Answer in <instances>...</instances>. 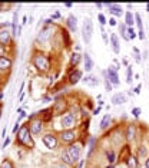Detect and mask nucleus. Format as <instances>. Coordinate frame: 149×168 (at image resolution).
I'll return each mask as SVG.
<instances>
[{
	"mask_svg": "<svg viewBox=\"0 0 149 168\" xmlns=\"http://www.w3.org/2000/svg\"><path fill=\"white\" fill-rule=\"evenodd\" d=\"M132 115L138 118V116L141 115V108H133V109H132Z\"/></svg>",
	"mask_w": 149,
	"mask_h": 168,
	"instance_id": "34",
	"label": "nucleus"
},
{
	"mask_svg": "<svg viewBox=\"0 0 149 168\" xmlns=\"http://www.w3.org/2000/svg\"><path fill=\"white\" fill-rule=\"evenodd\" d=\"M79 62H80V55L79 53H73V55L70 56V65L72 66H76Z\"/></svg>",
	"mask_w": 149,
	"mask_h": 168,
	"instance_id": "26",
	"label": "nucleus"
},
{
	"mask_svg": "<svg viewBox=\"0 0 149 168\" xmlns=\"http://www.w3.org/2000/svg\"><path fill=\"white\" fill-rule=\"evenodd\" d=\"M128 83H132V69L128 68V79H126Z\"/></svg>",
	"mask_w": 149,
	"mask_h": 168,
	"instance_id": "33",
	"label": "nucleus"
},
{
	"mask_svg": "<svg viewBox=\"0 0 149 168\" xmlns=\"http://www.w3.org/2000/svg\"><path fill=\"white\" fill-rule=\"evenodd\" d=\"M49 35H50V29H45V30H42V33L39 35V40H40V42H45V40L49 38Z\"/></svg>",
	"mask_w": 149,
	"mask_h": 168,
	"instance_id": "28",
	"label": "nucleus"
},
{
	"mask_svg": "<svg viewBox=\"0 0 149 168\" xmlns=\"http://www.w3.org/2000/svg\"><path fill=\"white\" fill-rule=\"evenodd\" d=\"M74 124H76V118H74V115H72V113H66V115L62 116V127H63V128L70 129Z\"/></svg>",
	"mask_w": 149,
	"mask_h": 168,
	"instance_id": "4",
	"label": "nucleus"
},
{
	"mask_svg": "<svg viewBox=\"0 0 149 168\" xmlns=\"http://www.w3.org/2000/svg\"><path fill=\"white\" fill-rule=\"evenodd\" d=\"M17 139H19L22 144L29 145L30 148H33L34 147V142L32 141L30 134H29V127H26V125H23L22 128L19 129V132H17Z\"/></svg>",
	"mask_w": 149,
	"mask_h": 168,
	"instance_id": "1",
	"label": "nucleus"
},
{
	"mask_svg": "<svg viewBox=\"0 0 149 168\" xmlns=\"http://www.w3.org/2000/svg\"><path fill=\"white\" fill-rule=\"evenodd\" d=\"M83 80H85V83H86V85H89V86H98V85H99V79H98L96 76H93V75L86 76Z\"/></svg>",
	"mask_w": 149,
	"mask_h": 168,
	"instance_id": "15",
	"label": "nucleus"
},
{
	"mask_svg": "<svg viewBox=\"0 0 149 168\" xmlns=\"http://www.w3.org/2000/svg\"><path fill=\"white\" fill-rule=\"evenodd\" d=\"M145 165H146V168H149V158L146 160V162H145Z\"/></svg>",
	"mask_w": 149,
	"mask_h": 168,
	"instance_id": "45",
	"label": "nucleus"
},
{
	"mask_svg": "<svg viewBox=\"0 0 149 168\" xmlns=\"http://www.w3.org/2000/svg\"><path fill=\"white\" fill-rule=\"evenodd\" d=\"M126 164H128V168H138V160L135 157H129Z\"/></svg>",
	"mask_w": 149,
	"mask_h": 168,
	"instance_id": "25",
	"label": "nucleus"
},
{
	"mask_svg": "<svg viewBox=\"0 0 149 168\" xmlns=\"http://www.w3.org/2000/svg\"><path fill=\"white\" fill-rule=\"evenodd\" d=\"M67 152L70 154V157H72V160H73L74 162L80 158V147H79V145H70L69 150H67Z\"/></svg>",
	"mask_w": 149,
	"mask_h": 168,
	"instance_id": "7",
	"label": "nucleus"
},
{
	"mask_svg": "<svg viewBox=\"0 0 149 168\" xmlns=\"http://www.w3.org/2000/svg\"><path fill=\"white\" fill-rule=\"evenodd\" d=\"M9 42H10V32L7 29H0V43L7 45Z\"/></svg>",
	"mask_w": 149,
	"mask_h": 168,
	"instance_id": "10",
	"label": "nucleus"
},
{
	"mask_svg": "<svg viewBox=\"0 0 149 168\" xmlns=\"http://www.w3.org/2000/svg\"><path fill=\"white\" fill-rule=\"evenodd\" d=\"M110 119H112V116H110V115H105V116H103V119H102V122H100V128H102V129L108 128Z\"/></svg>",
	"mask_w": 149,
	"mask_h": 168,
	"instance_id": "22",
	"label": "nucleus"
},
{
	"mask_svg": "<svg viewBox=\"0 0 149 168\" xmlns=\"http://www.w3.org/2000/svg\"><path fill=\"white\" fill-rule=\"evenodd\" d=\"M62 161L65 162V164H67V165H72L74 161L72 160V157H70V154L67 151H62Z\"/></svg>",
	"mask_w": 149,
	"mask_h": 168,
	"instance_id": "18",
	"label": "nucleus"
},
{
	"mask_svg": "<svg viewBox=\"0 0 149 168\" xmlns=\"http://www.w3.org/2000/svg\"><path fill=\"white\" fill-rule=\"evenodd\" d=\"M136 35H135V30H133V27H128V38H129V40L133 39Z\"/></svg>",
	"mask_w": 149,
	"mask_h": 168,
	"instance_id": "31",
	"label": "nucleus"
},
{
	"mask_svg": "<svg viewBox=\"0 0 149 168\" xmlns=\"http://www.w3.org/2000/svg\"><path fill=\"white\" fill-rule=\"evenodd\" d=\"M9 144V139H6V141H4V144H3V148H6V145Z\"/></svg>",
	"mask_w": 149,
	"mask_h": 168,
	"instance_id": "43",
	"label": "nucleus"
},
{
	"mask_svg": "<svg viewBox=\"0 0 149 168\" xmlns=\"http://www.w3.org/2000/svg\"><path fill=\"white\" fill-rule=\"evenodd\" d=\"M138 33H139V35H138V36H139V38H141L142 40L145 39V33H143V30H139V32H138Z\"/></svg>",
	"mask_w": 149,
	"mask_h": 168,
	"instance_id": "38",
	"label": "nucleus"
},
{
	"mask_svg": "<svg viewBox=\"0 0 149 168\" xmlns=\"http://www.w3.org/2000/svg\"><path fill=\"white\" fill-rule=\"evenodd\" d=\"M146 155H148V148H146L145 145H141V147H139V152H138V157H139L141 160H145Z\"/></svg>",
	"mask_w": 149,
	"mask_h": 168,
	"instance_id": "23",
	"label": "nucleus"
},
{
	"mask_svg": "<svg viewBox=\"0 0 149 168\" xmlns=\"http://www.w3.org/2000/svg\"><path fill=\"white\" fill-rule=\"evenodd\" d=\"M139 92H141V86H136L135 88V94H139Z\"/></svg>",
	"mask_w": 149,
	"mask_h": 168,
	"instance_id": "41",
	"label": "nucleus"
},
{
	"mask_svg": "<svg viewBox=\"0 0 149 168\" xmlns=\"http://www.w3.org/2000/svg\"><path fill=\"white\" fill-rule=\"evenodd\" d=\"M43 144L46 145L47 148H56V145H58V139H56V136L52 135V134H47V135L43 136Z\"/></svg>",
	"mask_w": 149,
	"mask_h": 168,
	"instance_id": "6",
	"label": "nucleus"
},
{
	"mask_svg": "<svg viewBox=\"0 0 149 168\" xmlns=\"http://www.w3.org/2000/svg\"><path fill=\"white\" fill-rule=\"evenodd\" d=\"M133 23H135V22H133V15L131 12H128L126 16H125V24H126L128 27H132Z\"/></svg>",
	"mask_w": 149,
	"mask_h": 168,
	"instance_id": "20",
	"label": "nucleus"
},
{
	"mask_svg": "<svg viewBox=\"0 0 149 168\" xmlns=\"http://www.w3.org/2000/svg\"><path fill=\"white\" fill-rule=\"evenodd\" d=\"M29 129H30V132H32L33 135H39L42 132V129H43V125H42L40 121H33V122L30 124Z\"/></svg>",
	"mask_w": 149,
	"mask_h": 168,
	"instance_id": "8",
	"label": "nucleus"
},
{
	"mask_svg": "<svg viewBox=\"0 0 149 168\" xmlns=\"http://www.w3.org/2000/svg\"><path fill=\"white\" fill-rule=\"evenodd\" d=\"M110 42H112V49H113V52L115 53H119V39H118V36H116L115 33H112L110 35Z\"/></svg>",
	"mask_w": 149,
	"mask_h": 168,
	"instance_id": "16",
	"label": "nucleus"
},
{
	"mask_svg": "<svg viewBox=\"0 0 149 168\" xmlns=\"http://www.w3.org/2000/svg\"><path fill=\"white\" fill-rule=\"evenodd\" d=\"M102 36H103V40L108 43V36H106V33H105V30H102Z\"/></svg>",
	"mask_w": 149,
	"mask_h": 168,
	"instance_id": "39",
	"label": "nucleus"
},
{
	"mask_svg": "<svg viewBox=\"0 0 149 168\" xmlns=\"http://www.w3.org/2000/svg\"><path fill=\"white\" fill-rule=\"evenodd\" d=\"M112 102L115 105H122V104H125L126 102V95L125 94H115V95L112 96Z\"/></svg>",
	"mask_w": 149,
	"mask_h": 168,
	"instance_id": "12",
	"label": "nucleus"
},
{
	"mask_svg": "<svg viewBox=\"0 0 149 168\" xmlns=\"http://www.w3.org/2000/svg\"><path fill=\"white\" fill-rule=\"evenodd\" d=\"M67 26H69V29L72 32H76V27H77V19H76V16L70 15L67 17Z\"/></svg>",
	"mask_w": 149,
	"mask_h": 168,
	"instance_id": "14",
	"label": "nucleus"
},
{
	"mask_svg": "<svg viewBox=\"0 0 149 168\" xmlns=\"http://www.w3.org/2000/svg\"><path fill=\"white\" fill-rule=\"evenodd\" d=\"M10 66H12V60H10L9 57L1 56V57H0V71H7Z\"/></svg>",
	"mask_w": 149,
	"mask_h": 168,
	"instance_id": "13",
	"label": "nucleus"
},
{
	"mask_svg": "<svg viewBox=\"0 0 149 168\" xmlns=\"http://www.w3.org/2000/svg\"><path fill=\"white\" fill-rule=\"evenodd\" d=\"M92 68H93V60H92V57L88 53L85 55V69L89 72V71H92Z\"/></svg>",
	"mask_w": 149,
	"mask_h": 168,
	"instance_id": "19",
	"label": "nucleus"
},
{
	"mask_svg": "<svg viewBox=\"0 0 149 168\" xmlns=\"http://www.w3.org/2000/svg\"><path fill=\"white\" fill-rule=\"evenodd\" d=\"M146 9H148V10H149V3H148V4H146Z\"/></svg>",
	"mask_w": 149,
	"mask_h": 168,
	"instance_id": "46",
	"label": "nucleus"
},
{
	"mask_svg": "<svg viewBox=\"0 0 149 168\" xmlns=\"http://www.w3.org/2000/svg\"><path fill=\"white\" fill-rule=\"evenodd\" d=\"M33 65L42 71V72H46L49 69V59L46 55H36L33 57Z\"/></svg>",
	"mask_w": 149,
	"mask_h": 168,
	"instance_id": "3",
	"label": "nucleus"
},
{
	"mask_svg": "<svg viewBox=\"0 0 149 168\" xmlns=\"http://www.w3.org/2000/svg\"><path fill=\"white\" fill-rule=\"evenodd\" d=\"M80 78H82V72L80 71H74V72L70 73V83H77L79 80H80Z\"/></svg>",
	"mask_w": 149,
	"mask_h": 168,
	"instance_id": "17",
	"label": "nucleus"
},
{
	"mask_svg": "<svg viewBox=\"0 0 149 168\" xmlns=\"http://www.w3.org/2000/svg\"><path fill=\"white\" fill-rule=\"evenodd\" d=\"M106 6H108L109 12H110L112 15H115V16H121V15H122V7H121L119 4H113V3H108Z\"/></svg>",
	"mask_w": 149,
	"mask_h": 168,
	"instance_id": "11",
	"label": "nucleus"
},
{
	"mask_svg": "<svg viewBox=\"0 0 149 168\" xmlns=\"http://www.w3.org/2000/svg\"><path fill=\"white\" fill-rule=\"evenodd\" d=\"M135 19H136V24H138V27H139V30H143V24H142L141 15H139V13H136V15H135Z\"/></svg>",
	"mask_w": 149,
	"mask_h": 168,
	"instance_id": "30",
	"label": "nucleus"
},
{
	"mask_svg": "<svg viewBox=\"0 0 149 168\" xmlns=\"http://www.w3.org/2000/svg\"><path fill=\"white\" fill-rule=\"evenodd\" d=\"M1 56H3V48L0 46V57H1Z\"/></svg>",
	"mask_w": 149,
	"mask_h": 168,
	"instance_id": "44",
	"label": "nucleus"
},
{
	"mask_svg": "<svg viewBox=\"0 0 149 168\" xmlns=\"http://www.w3.org/2000/svg\"><path fill=\"white\" fill-rule=\"evenodd\" d=\"M105 88H106V91H112V83L108 79H105Z\"/></svg>",
	"mask_w": 149,
	"mask_h": 168,
	"instance_id": "35",
	"label": "nucleus"
},
{
	"mask_svg": "<svg viewBox=\"0 0 149 168\" xmlns=\"http://www.w3.org/2000/svg\"><path fill=\"white\" fill-rule=\"evenodd\" d=\"M119 29H121V36H122L125 40H129V38H128V27H126V24H121Z\"/></svg>",
	"mask_w": 149,
	"mask_h": 168,
	"instance_id": "27",
	"label": "nucleus"
},
{
	"mask_svg": "<svg viewBox=\"0 0 149 168\" xmlns=\"http://www.w3.org/2000/svg\"><path fill=\"white\" fill-rule=\"evenodd\" d=\"M99 112H100V108H98V109H95V111H93V113H95V115H98Z\"/></svg>",
	"mask_w": 149,
	"mask_h": 168,
	"instance_id": "42",
	"label": "nucleus"
},
{
	"mask_svg": "<svg viewBox=\"0 0 149 168\" xmlns=\"http://www.w3.org/2000/svg\"><path fill=\"white\" fill-rule=\"evenodd\" d=\"M0 168H13V165H12V162H10V161H3V162H1V167Z\"/></svg>",
	"mask_w": 149,
	"mask_h": 168,
	"instance_id": "32",
	"label": "nucleus"
},
{
	"mask_svg": "<svg viewBox=\"0 0 149 168\" xmlns=\"http://www.w3.org/2000/svg\"><path fill=\"white\" fill-rule=\"evenodd\" d=\"M98 17H99V22H100V24H105V23H106V19H105V16H103L102 13H100V15H99V16H98Z\"/></svg>",
	"mask_w": 149,
	"mask_h": 168,
	"instance_id": "36",
	"label": "nucleus"
},
{
	"mask_svg": "<svg viewBox=\"0 0 149 168\" xmlns=\"http://www.w3.org/2000/svg\"><path fill=\"white\" fill-rule=\"evenodd\" d=\"M92 36H93V24H92V20L88 17V19H85V22H83L82 38L86 43H91Z\"/></svg>",
	"mask_w": 149,
	"mask_h": 168,
	"instance_id": "2",
	"label": "nucleus"
},
{
	"mask_svg": "<svg viewBox=\"0 0 149 168\" xmlns=\"http://www.w3.org/2000/svg\"><path fill=\"white\" fill-rule=\"evenodd\" d=\"M135 60H136V62H141V57H139V53H136V55H135Z\"/></svg>",
	"mask_w": 149,
	"mask_h": 168,
	"instance_id": "40",
	"label": "nucleus"
},
{
	"mask_svg": "<svg viewBox=\"0 0 149 168\" xmlns=\"http://www.w3.org/2000/svg\"><path fill=\"white\" fill-rule=\"evenodd\" d=\"M115 66H109V69L106 71L108 72V80L112 83V85H119V76H118V72H116Z\"/></svg>",
	"mask_w": 149,
	"mask_h": 168,
	"instance_id": "5",
	"label": "nucleus"
},
{
	"mask_svg": "<svg viewBox=\"0 0 149 168\" xmlns=\"http://www.w3.org/2000/svg\"><path fill=\"white\" fill-rule=\"evenodd\" d=\"M17 13H15L13 15V23H12V35H15V36H17Z\"/></svg>",
	"mask_w": 149,
	"mask_h": 168,
	"instance_id": "24",
	"label": "nucleus"
},
{
	"mask_svg": "<svg viewBox=\"0 0 149 168\" xmlns=\"http://www.w3.org/2000/svg\"><path fill=\"white\" fill-rule=\"evenodd\" d=\"M106 158H108L109 164H113V162H115V160H116L115 152H113V151H108V152H106Z\"/></svg>",
	"mask_w": 149,
	"mask_h": 168,
	"instance_id": "29",
	"label": "nucleus"
},
{
	"mask_svg": "<svg viewBox=\"0 0 149 168\" xmlns=\"http://www.w3.org/2000/svg\"><path fill=\"white\" fill-rule=\"evenodd\" d=\"M109 24H110V26H115V24H116V19H115V17H112V19L109 20Z\"/></svg>",
	"mask_w": 149,
	"mask_h": 168,
	"instance_id": "37",
	"label": "nucleus"
},
{
	"mask_svg": "<svg viewBox=\"0 0 149 168\" xmlns=\"http://www.w3.org/2000/svg\"><path fill=\"white\" fill-rule=\"evenodd\" d=\"M62 141H65V142H70V141H73L74 139V131L72 129H65L63 132H62Z\"/></svg>",
	"mask_w": 149,
	"mask_h": 168,
	"instance_id": "9",
	"label": "nucleus"
},
{
	"mask_svg": "<svg viewBox=\"0 0 149 168\" xmlns=\"http://www.w3.org/2000/svg\"><path fill=\"white\" fill-rule=\"evenodd\" d=\"M126 138H128L129 141L135 138V125H129V127H128V129H126Z\"/></svg>",
	"mask_w": 149,
	"mask_h": 168,
	"instance_id": "21",
	"label": "nucleus"
}]
</instances>
